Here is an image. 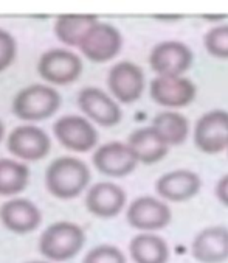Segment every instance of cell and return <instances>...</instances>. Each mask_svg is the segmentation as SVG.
Here are the masks:
<instances>
[{
    "instance_id": "obj_28",
    "label": "cell",
    "mask_w": 228,
    "mask_h": 263,
    "mask_svg": "<svg viewBox=\"0 0 228 263\" xmlns=\"http://www.w3.org/2000/svg\"><path fill=\"white\" fill-rule=\"evenodd\" d=\"M4 134H5V126H4L2 120H0V142H2V139H4Z\"/></svg>"
},
{
    "instance_id": "obj_17",
    "label": "cell",
    "mask_w": 228,
    "mask_h": 263,
    "mask_svg": "<svg viewBox=\"0 0 228 263\" xmlns=\"http://www.w3.org/2000/svg\"><path fill=\"white\" fill-rule=\"evenodd\" d=\"M0 221L14 234H30L42 221V214L27 198H14L0 205Z\"/></svg>"
},
{
    "instance_id": "obj_16",
    "label": "cell",
    "mask_w": 228,
    "mask_h": 263,
    "mask_svg": "<svg viewBox=\"0 0 228 263\" xmlns=\"http://www.w3.org/2000/svg\"><path fill=\"white\" fill-rule=\"evenodd\" d=\"M126 192L113 182H98L87 190L86 207L98 218H113L126 205Z\"/></svg>"
},
{
    "instance_id": "obj_26",
    "label": "cell",
    "mask_w": 228,
    "mask_h": 263,
    "mask_svg": "<svg viewBox=\"0 0 228 263\" xmlns=\"http://www.w3.org/2000/svg\"><path fill=\"white\" fill-rule=\"evenodd\" d=\"M17 44L13 34L0 28V72L7 70L16 60Z\"/></svg>"
},
{
    "instance_id": "obj_9",
    "label": "cell",
    "mask_w": 228,
    "mask_h": 263,
    "mask_svg": "<svg viewBox=\"0 0 228 263\" xmlns=\"http://www.w3.org/2000/svg\"><path fill=\"white\" fill-rule=\"evenodd\" d=\"M196 84L185 77H155L149 86L151 98L163 108L179 109L191 104L196 98Z\"/></svg>"
},
{
    "instance_id": "obj_6",
    "label": "cell",
    "mask_w": 228,
    "mask_h": 263,
    "mask_svg": "<svg viewBox=\"0 0 228 263\" xmlns=\"http://www.w3.org/2000/svg\"><path fill=\"white\" fill-rule=\"evenodd\" d=\"M193 51L180 41H163L149 55V66L157 77H183L193 66Z\"/></svg>"
},
{
    "instance_id": "obj_15",
    "label": "cell",
    "mask_w": 228,
    "mask_h": 263,
    "mask_svg": "<svg viewBox=\"0 0 228 263\" xmlns=\"http://www.w3.org/2000/svg\"><path fill=\"white\" fill-rule=\"evenodd\" d=\"M202 189V179L197 173L180 168L161 175L155 182V192L163 201L185 202L194 198Z\"/></svg>"
},
{
    "instance_id": "obj_8",
    "label": "cell",
    "mask_w": 228,
    "mask_h": 263,
    "mask_svg": "<svg viewBox=\"0 0 228 263\" xmlns=\"http://www.w3.org/2000/svg\"><path fill=\"white\" fill-rule=\"evenodd\" d=\"M194 143L205 154L228 151V111L213 109L205 112L196 122Z\"/></svg>"
},
{
    "instance_id": "obj_25",
    "label": "cell",
    "mask_w": 228,
    "mask_h": 263,
    "mask_svg": "<svg viewBox=\"0 0 228 263\" xmlns=\"http://www.w3.org/2000/svg\"><path fill=\"white\" fill-rule=\"evenodd\" d=\"M82 263H128L125 252L113 245H99L92 248Z\"/></svg>"
},
{
    "instance_id": "obj_29",
    "label": "cell",
    "mask_w": 228,
    "mask_h": 263,
    "mask_svg": "<svg viewBox=\"0 0 228 263\" xmlns=\"http://www.w3.org/2000/svg\"><path fill=\"white\" fill-rule=\"evenodd\" d=\"M28 263H48V261H28Z\"/></svg>"
},
{
    "instance_id": "obj_2",
    "label": "cell",
    "mask_w": 228,
    "mask_h": 263,
    "mask_svg": "<svg viewBox=\"0 0 228 263\" xmlns=\"http://www.w3.org/2000/svg\"><path fill=\"white\" fill-rule=\"evenodd\" d=\"M86 243L81 226L72 221H56L50 224L39 238L40 254L51 261H67L76 257Z\"/></svg>"
},
{
    "instance_id": "obj_7",
    "label": "cell",
    "mask_w": 228,
    "mask_h": 263,
    "mask_svg": "<svg viewBox=\"0 0 228 263\" xmlns=\"http://www.w3.org/2000/svg\"><path fill=\"white\" fill-rule=\"evenodd\" d=\"M126 220L129 226L137 231L155 232L164 229L171 223L173 212L163 199H157L154 196H140L129 204Z\"/></svg>"
},
{
    "instance_id": "obj_11",
    "label": "cell",
    "mask_w": 228,
    "mask_h": 263,
    "mask_svg": "<svg viewBox=\"0 0 228 263\" xmlns=\"http://www.w3.org/2000/svg\"><path fill=\"white\" fill-rule=\"evenodd\" d=\"M54 137L70 151L87 153L98 142L96 128L82 116H64L53 125Z\"/></svg>"
},
{
    "instance_id": "obj_10",
    "label": "cell",
    "mask_w": 228,
    "mask_h": 263,
    "mask_svg": "<svg viewBox=\"0 0 228 263\" xmlns=\"http://www.w3.org/2000/svg\"><path fill=\"white\" fill-rule=\"evenodd\" d=\"M110 93L123 104H132L143 95L144 72L140 66L131 61H121L112 66L107 75Z\"/></svg>"
},
{
    "instance_id": "obj_19",
    "label": "cell",
    "mask_w": 228,
    "mask_h": 263,
    "mask_svg": "<svg viewBox=\"0 0 228 263\" xmlns=\"http://www.w3.org/2000/svg\"><path fill=\"white\" fill-rule=\"evenodd\" d=\"M128 145L134 151L138 164L152 165L164 159L168 154V143L152 126L138 128L128 137Z\"/></svg>"
},
{
    "instance_id": "obj_14",
    "label": "cell",
    "mask_w": 228,
    "mask_h": 263,
    "mask_svg": "<svg viewBox=\"0 0 228 263\" xmlns=\"http://www.w3.org/2000/svg\"><path fill=\"white\" fill-rule=\"evenodd\" d=\"M11 154L24 161H40L50 153L51 140L48 134L34 125H24L14 128L7 142Z\"/></svg>"
},
{
    "instance_id": "obj_21",
    "label": "cell",
    "mask_w": 228,
    "mask_h": 263,
    "mask_svg": "<svg viewBox=\"0 0 228 263\" xmlns=\"http://www.w3.org/2000/svg\"><path fill=\"white\" fill-rule=\"evenodd\" d=\"M160 137L168 143V146L183 145L190 136V122L188 119L176 111L158 112L151 125Z\"/></svg>"
},
{
    "instance_id": "obj_1",
    "label": "cell",
    "mask_w": 228,
    "mask_h": 263,
    "mask_svg": "<svg viewBox=\"0 0 228 263\" xmlns=\"http://www.w3.org/2000/svg\"><path fill=\"white\" fill-rule=\"evenodd\" d=\"M90 170L78 157L63 156L54 159L45 172L47 190L59 199L79 196L90 182Z\"/></svg>"
},
{
    "instance_id": "obj_12",
    "label": "cell",
    "mask_w": 228,
    "mask_h": 263,
    "mask_svg": "<svg viewBox=\"0 0 228 263\" xmlns=\"http://www.w3.org/2000/svg\"><path fill=\"white\" fill-rule=\"evenodd\" d=\"M92 162L99 173L109 178H125L138 165L134 151L128 143L121 142H109L101 145L93 153Z\"/></svg>"
},
{
    "instance_id": "obj_23",
    "label": "cell",
    "mask_w": 228,
    "mask_h": 263,
    "mask_svg": "<svg viewBox=\"0 0 228 263\" xmlns=\"http://www.w3.org/2000/svg\"><path fill=\"white\" fill-rule=\"evenodd\" d=\"M30 168L14 159H0V196H13L25 190Z\"/></svg>"
},
{
    "instance_id": "obj_27",
    "label": "cell",
    "mask_w": 228,
    "mask_h": 263,
    "mask_svg": "<svg viewBox=\"0 0 228 263\" xmlns=\"http://www.w3.org/2000/svg\"><path fill=\"white\" fill-rule=\"evenodd\" d=\"M216 196H217V199H219L225 207H228V175H223V176L217 181V185H216Z\"/></svg>"
},
{
    "instance_id": "obj_5",
    "label": "cell",
    "mask_w": 228,
    "mask_h": 263,
    "mask_svg": "<svg viewBox=\"0 0 228 263\" xmlns=\"http://www.w3.org/2000/svg\"><path fill=\"white\" fill-rule=\"evenodd\" d=\"M123 47V36L117 27L98 21L79 44L81 53L92 63H107L115 58Z\"/></svg>"
},
{
    "instance_id": "obj_3",
    "label": "cell",
    "mask_w": 228,
    "mask_h": 263,
    "mask_svg": "<svg viewBox=\"0 0 228 263\" xmlns=\"http://www.w3.org/2000/svg\"><path fill=\"white\" fill-rule=\"evenodd\" d=\"M61 103L63 98L56 89L45 84H31L13 98V112L20 120L40 122L58 112Z\"/></svg>"
},
{
    "instance_id": "obj_13",
    "label": "cell",
    "mask_w": 228,
    "mask_h": 263,
    "mask_svg": "<svg viewBox=\"0 0 228 263\" xmlns=\"http://www.w3.org/2000/svg\"><path fill=\"white\" fill-rule=\"evenodd\" d=\"M78 106L90 120L104 128H112L121 122L120 104L98 87H84L78 93Z\"/></svg>"
},
{
    "instance_id": "obj_20",
    "label": "cell",
    "mask_w": 228,
    "mask_h": 263,
    "mask_svg": "<svg viewBox=\"0 0 228 263\" xmlns=\"http://www.w3.org/2000/svg\"><path fill=\"white\" fill-rule=\"evenodd\" d=\"M134 263H168L169 246L166 240L154 232H141L129 243Z\"/></svg>"
},
{
    "instance_id": "obj_18",
    "label": "cell",
    "mask_w": 228,
    "mask_h": 263,
    "mask_svg": "<svg viewBox=\"0 0 228 263\" xmlns=\"http://www.w3.org/2000/svg\"><path fill=\"white\" fill-rule=\"evenodd\" d=\"M191 254L199 263H223L228 260V228L208 226L191 243Z\"/></svg>"
},
{
    "instance_id": "obj_24",
    "label": "cell",
    "mask_w": 228,
    "mask_h": 263,
    "mask_svg": "<svg viewBox=\"0 0 228 263\" xmlns=\"http://www.w3.org/2000/svg\"><path fill=\"white\" fill-rule=\"evenodd\" d=\"M206 51L219 60H228V25H216L210 28L203 37Z\"/></svg>"
},
{
    "instance_id": "obj_4",
    "label": "cell",
    "mask_w": 228,
    "mask_h": 263,
    "mask_svg": "<svg viewBox=\"0 0 228 263\" xmlns=\"http://www.w3.org/2000/svg\"><path fill=\"white\" fill-rule=\"evenodd\" d=\"M81 58L67 48H51L39 58L37 72L40 78L51 84H70L75 83L82 73Z\"/></svg>"
},
{
    "instance_id": "obj_22",
    "label": "cell",
    "mask_w": 228,
    "mask_h": 263,
    "mask_svg": "<svg viewBox=\"0 0 228 263\" xmlns=\"http://www.w3.org/2000/svg\"><path fill=\"white\" fill-rule=\"evenodd\" d=\"M98 22L96 16H78L67 14L54 21V34L63 44L69 47H79L86 33Z\"/></svg>"
}]
</instances>
